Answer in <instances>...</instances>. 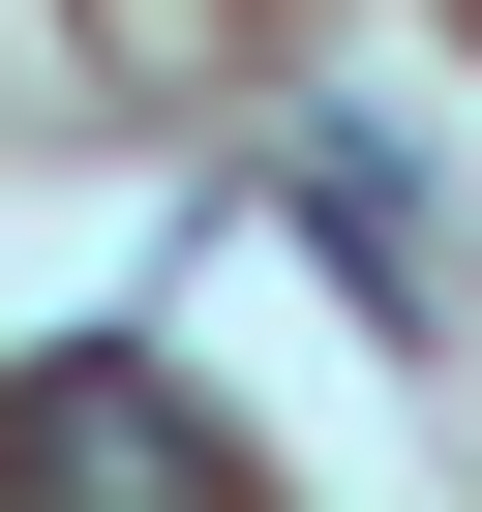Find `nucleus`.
<instances>
[{"instance_id":"1","label":"nucleus","mask_w":482,"mask_h":512,"mask_svg":"<svg viewBox=\"0 0 482 512\" xmlns=\"http://www.w3.org/2000/svg\"><path fill=\"white\" fill-rule=\"evenodd\" d=\"M0 482H61V512H211V422L151 362H31L0 392Z\"/></svg>"}]
</instances>
